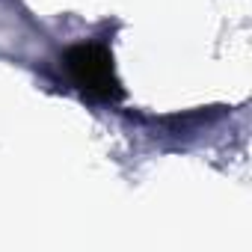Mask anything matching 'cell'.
I'll list each match as a JSON object with an SVG mask.
<instances>
[{
	"label": "cell",
	"instance_id": "1",
	"mask_svg": "<svg viewBox=\"0 0 252 252\" xmlns=\"http://www.w3.org/2000/svg\"><path fill=\"white\" fill-rule=\"evenodd\" d=\"M68 77L95 98H122V86L113 71V57L101 45H74L63 54Z\"/></svg>",
	"mask_w": 252,
	"mask_h": 252
}]
</instances>
